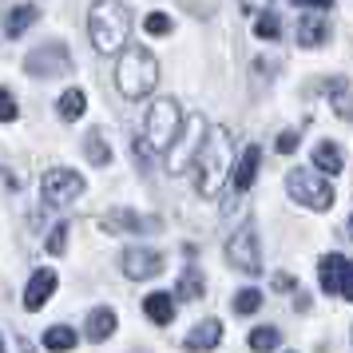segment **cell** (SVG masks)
Wrapping results in <instances>:
<instances>
[{"label": "cell", "instance_id": "1", "mask_svg": "<svg viewBox=\"0 0 353 353\" xmlns=\"http://www.w3.org/2000/svg\"><path fill=\"white\" fill-rule=\"evenodd\" d=\"M230 135L226 128H210L203 147H199V155H194V191L203 194V199H214V194L226 187V179H230Z\"/></svg>", "mask_w": 353, "mask_h": 353}, {"label": "cell", "instance_id": "2", "mask_svg": "<svg viewBox=\"0 0 353 353\" xmlns=\"http://www.w3.org/2000/svg\"><path fill=\"white\" fill-rule=\"evenodd\" d=\"M88 28H92V44L96 52L112 56V52L128 48V36H131V8L128 4H115V0H103L88 12Z\"/></svg>", "mask_w": 353, "mask_h": 353}, {"label": "cell", "instance_id": "3", "mask_svg": "<svg viewBox=\"0 0 353 353\" xmlns=\"http://www.w3.org/2000/svg\"><path fill=\"white\" fill-rule=\"evenodd\" d=\"M155 83H159V60H155L147 48H128L123 52V60H119V68H115V88H119L128 99H143V96L155 92Z\"/></svg>", "mask_w": 353, "mask_h": 353}, {"label": "cell", "instance_id": "4", "mask_svg": "<svg viewBox=\"0 0 353 353\" xmlns=\"http://www.w3.org/2000/svg\"><path fill=\"white\" fill-rule=\"evenodd\" d=\"M179 131H183V115H179V103L171 96H163L151 103V112H147V128H143V151H171V143L179 139Z\"/></svg>", "mask_w": 353, "mask_h": 353}, {"label": "cell", "instance_id": "5", "mask_svg": "<svg viewBox=\"0 0 353 353\" xmlns=\"http://www.w3.org/2000/svg\"><path fill=\"white\" fill-rule=\"evenodd\" d=\"M203 139H207V119L194 112L191 119L183 123V131H179V139L171 143V151H167V171H171V175H183V171L194 163Z\"/></svg>", "mask_w": 353, "mask_h": 353}, {"label": "cell", "instance_id": "6", "mask_svg": "<svg viewBox=\"0 0 353 353\" xmlns=\"http://www.w3.org/2000/svg\"><path fill=\"white\" fill-rule=\"evenodd\" d=\"M286 191H290V199H298V203L310 207V210H330L334 207V187H330L321 175H314V171H290Z\"/></svg>", "mask_w": 353, "mask_h": 353}, {"label": "cell", "instance_id": "7", "mask_svg": "<svg viewBox=\"0 0 353 353\" xmlns=\"http://www.w3.org/2000/svg\"><path fill=\"white\" fill-rule=\"evenodd\" d=\"M226 262L234 266V270L242 274H258L262 270V254H258V230L254 223H242L234 234H230V242H226Z\"/></svg>", "mask_w": 353, "mask_h": 353}, {"label": "cell", "instance_id": "8", "mask_svg": "<svg viewBox=\"0 0 353 353\" xmlns=\"http://www.w3.org/2000/svg\"><path fill=\"white\" fill-rule=\"evenodd\" d=\"M40 191H44V203H48V207H68V203H76L83 194V179H80V171L52 167V171H44V179H40Z\"/></svg>", "mask_w": 353, "mask_h": 353}, {"label": "cell", "instance_id": "9", "mask_svg": "<svg viewBox=\"0 0 353 353\" xmlns=\"http://www.w3.org/2000/svg\"><path fill=\"white\" fill-rule=\"evenodd\" d=\"M123 274H128L131 282H147V278H159L163 266H167V254H159V250H151V246H131V250H123Z\"/></svg>", "mask_w": 353, "mask_h": 353}, {"label": "cell", "instance_id": "10", "mask_svg": "<svg viewBox=\"0 0 353 353\" xmlns=\"http://www.w3.org/2000/svg\"><path fill=\"white\" fill-rule=\"evenodd\" d=\"M99 226L108 230V234H155L159 230V219H151V214H139V210H108Z\"/></svg>", "mask_w": 353, "mask_h": 353}, {"label": "cell", "instance_id": "11", "mask_svg": "<svg viewBox=\"0 0 353 353\" xmlns=\"http://www.w3.org/2000/svg\"><path fill=\"white\" fill-rule=\"evenodd\" d=\"M28 76H60L72 68V52L64 44H40L36 52H28Z\"/></svg>", "mask_w": 353, "mask_h": 353}, {"label": "cell", "instance_id": "12", "mask_svg": "<svg viewBox=\"0 0 353 353\" xmlns=\"http://www.w3.org/2000/svg\"><path fill=\"white\" fill-rule=\"evenodd\" d=\"M56 282H60L56 270H48V266H44V270H36L32 278H28V290H24V310H32V314H36V310L56 294Z\"/></svg>", "mask_w": 353, "mask_h": 353}, {"label": "cell", "instance_id": "13", "mask_svg": "<svg viewBox=\"0 0 353 353\" xmlns=\"http://www.w3.org/2000/svg\"><path fill=\"white\" fill-rule=\"evenodd\" d=\"M219 341H223V321L219 318H203L191 334H187V350L191 353H210Z\"/></svg>", "mask_w": 353, "mask_h": 353}, {"label": "cell", "instance_id": "14", "mask_svg": "<svg viewBox=\"0 0 353 353\" xmlns=\"http://www.w3.org/2000/svg\"><path fill=\"white\" fill-rule=\"evenodd\" d=\"M258 159H262L258 143H250V147L239 155V167L230 171V187H234V194H246V191H250V183H254V175H258Z\"/></svg>", "mask_w": 353, "mask_h": 353}, {"label": "cell", "instance_id": "15", "mask_svg": "<svg viewBox=\"0 0 353 353\" xmlns=\"http://www.w3.org/2000/svg\"><path fill=\"white\" fill-rule=\"evenodd\" d=\"M321 92H325V99L334 103V112H337V119H345V123H353V88H350V80L345 76H334V80H325L321 83Z\"/></svg>", "mask_w": 353, "mask_h": 353}, {"label": "cell", "instance_id": "16", "mask_svg": "<svg viewBox=\"0 0 353 353\" xmlns=\"http://www.w3.org/2000/svg\"><path fill=\"white\" fill-rule=\"evenodd\" d=\"M36 20H40L36 4H12V8H4V36L20 40V36L28 32V24H36Z\"/></svg>", "mask_w": 353, "mask_h": 353}, {"label": "cell", "instance_id": "17", "mask_svg": "<svg viewBox=\"0 0 353 353\" xmlns=\"http://www.w3.org/2000/svg\"><path fill=\"white\" fill-rule=\"evenodd\" d=\"M83 334H88V341H108V337L115 334V310L112 305H99V310H92L88 314V325H83Z\"/></svg>", "mask_w": 353, "mask_h": 353}, {"label": "cell", "instance_id": "18", "mask_svg": "<svg viewBox=\"0 0 353 353\" xmlns=\"http://www.w3.org/2000/svg\"><path fill=\"white\" fill-rule=\"evenodd\" d=\"M294 32H298V44H302V48H321V44L330 40V28H325V20L314 17V12H305V17L298 20V28H294Z\"/></svg>", "mask_w": 353, "mask_h": 353}, {"label": "cell", "instance_id": "19", "mask_svg": "<svg viewBox=\"0 0 353 353\" xmlns=\"http://www.w3.org/2000/svg\"><path fill=\"white\" fill-rule=\"evenodd\" d=\"M143 314L155 321V325H171V321H175V298H171V294H147Z\"/></svg>", "mask_w": 353, "mask_h": 353}, {"label": "cell", "instance_id": "20", "mask_svg": "<svg viewBox=\"0 0 353 353\" xmlns=\"http://www.w3.org/2000/svg\"><path fill=\"white\" fill-rule=\"evenodd\" d=\"M314 167H318V171H325V175H337V171L345 167V159H341V147L330 143V139H321V143L314 147Z\"/></svg>", "mask_w": 353, "mask_h": 353}, {"label": "cell", "instance_id": "21", "mask_svg": "<svg viewBox=\"0 0 353 353\" xmlns=\"http://www.w3.org/2000/svg\"><path fill=\"white\" fill-rule=\"evenodd\" d=\"M341 270H345V258L341 254H325L318 266V282L325 294H337V286H341Z\"/></svg>", "mask_w": 353, "mask_h": 353}, {"label": "cell", "instance_id": "22", "mask_svg": "<svg viewBox=\"0 0 353 353\" xmlns=\"http://www.w3.org/2000/svg\"><path fill=\"white\" fill-rule=\"evenodd\" d=\"M56 112H60V119H80V115L88 112V96H83L80 88H72V92H64V96H60Z\"/></svg>", "mask_w": 353, "mask_h": 353}, {"label": "cell", "instance_id": "23", "mask_svg": "<svg viewBox=\"0 0 353 353\" xmlns=\"http://www.w3.org/2000/svg\"><path fill=\"white\" fill-rule=\"evenodd\" d=\"M254 36L258 40H278V36H282V17H278L274 8H262L254 17Z\"/></svg>", "mask_w": 353, "mask_h": 353}, {"label": "cell", "instance_id": "24", "mask_svg": "<svg viewBox=\"0 0 353 353\" xmlns=\"http://www.w3.org/2000/svg\"><path fill=\"white\" fill-rule=\"evenodd\" d=\"M72 345H76V330L72 325H52L44 334V350H52V353H68Z\"/></svg>", "mask_w": 353, "mask_h": 353}, {"label": "cell", "instance_id": "25", "mask_svg": "<svg viewBox=\"0 0 353 353\" xmlns=\"http://www.w3.org/2000/svg\"><path fill=\"white\" fill-rule=\"evenodd\" d=\"M207 294V286H203V274L194 270V266H187L183 270V278H179V298L183 302H194V298H203Z\"/></svg>", "mask_w": 353, "mask_h": 353}, {"label": "cell", "instance_id": "26", "mask_svg": "<svg viewBox=\"0 0 353 353\" xmlns=\"http://www.w3.org/2000/svg\"><path fill=\"white\" fill-rule=\"evenodd\" d=\"M278 341H282V334H278V330H270V325H258V330H250V350H254V353H274V350H278Z\"/></svg>", "mask_w": 353, "mask_h": 353}, {"label": "cell", "instance_id": "27", "mask_svg": "<svg viewBox=\"0 0 353 353\" xmlns=\"http://www.w3.org/2000/svg\"><path fill=\"white\" fill-rule=\"evenodd\" d=\"M88 159L96 163V167H108V163H112V147H108V139H103L99 131L88 135Z\"/></svg>", "mask_w": 353, "mask_h": 353}, {"label": "cell", "instance_id": "28", "mask_svg": "<svg viewBox=\"0 0 353 353\" xmlns=\"http://www.w3.org/2000/svg\"><path fill=\"white\" fill-rule=\"evenodd\" d=\"M258 305H262V294H258V286L239 290V294H234V314H258Z\"/></svg>", "mask_w": 353, "mask_h": 353}, {"label": "cell", "instance_id": "29", "mask_svg": "<svg viewBox=\"0 0 353 353\" xmlns=\"http://www.w3.org/2000/svg\"><path fill=\"white\" fill-rule=\"evenodd\" d=\"M143 24H147V32H151V36H167L171 28H175V20L167 17V12H151Z\"/></svg>", "mask_w": 353, "mask_h": 353}, {"label": "cell", "instance_id": "30", "mask_svg": "<svg viewBox=\"0 0 353 353\" xmlns=\"http://www.w3.org/2000/svg\"><path fill=\"white\" fill-rule=\"evenodd\" d=\"M64 246H68V223H56V230L48 234V254H64Z\"/></svg>", "mask_w": 353, "mask_h": 353}, {"label": "cell", "instance_id": "31", "mask_svg": "<svg viewBox=\"0 0 353 353\" xmlns=\"http://www.w3.org/2000/svg\"><path fill=\"white\" fill-rule=\"evenodd\" d=\"M17 115H20V108H17V99H12V92L0 88V123H12Z\"/></svg>", "mask_w": 353, "mask_h": 353}, {"label": "cell", "instance_id": "32", "mask_svg": "<svg viewBox=\"0 0 353 353\" xmlns=\"http://www.w3.org/2000/svg\"><path fill=\"white\" fill-rule=\"evenodd\" d=\"M298 139H302V131H282V135H278V155H294Z\"/></svg>", "mask_w": 353, "mask_h": 353}, {"label": "cell", "instance_id": "33", "mask_svg": "<svg viewBox=\"0 0 353 353\" xmlns=\"http://www.w3.org/2000/svg\"><path fill=\"white\" fill-rule=\"evenodd\" d=\"M337 294H341L345 302H353V262H345V270H341V286H337Z\"/></svg>", "mask_w": 353, "mask_h": 353}, {"label": "cell", "instance_id": "34", "mask_svg": "<svg viewBox=\"0 0 353 353\" xmlns=\"http://www.w3.org/2000/svg\"><path fill=\"white\" fill-rule=\"evenodd\" d=\"M294 286H298V282H294L290 274H274V290H278V294H290Z\"/></svg>", "mask_w": 353, "mask_h": 353}, {"label": "cell", "instance_id": "35", "mask_svg": "<svg viewBox=\"0 0 353 353\" xmlns=\"http://www.w3.org/2000/svg\"><path fill=\"white\" fill-rule=\"evenodd\" d=\"M274 72V60H254V80H266Z\"/></svg>", "mask_w": 353, "mask_h": 353}, {"label": "cell", "instance_id": "36", "mask_svg": "<svg viewBox=\"0 0 353 353\" xmlns=\"http://www.w3.org/2000/svg\"><path fill=\"white\" fill-rule=\"evenodd\" d=\"M20 353H36V345L28 341V337H20Z\"/></svg>", "mask_w": 353, "mask_h": 353}, {"label": "cell", "instance_id": "37", "mask_svg": "<svg viewBox=\"0 0 353 353\" xmlns=\"http://www.w3.org/2000/svg\"><path fill=\"white\" fill-rule=\"evenodd\" d=\"M345 230H350V234H353V214H350V226H345Z\"/></svg>", "mask_w": 353, "mask_h": 353}, {"label": "cell", "instance_id": "38", "mask_svg": "<svg viewBox=\"0 0 353 353\" xmlns=\"http://www.w3.org/2000/svg\"><path fill=\"white\" fill-rule=\"evenodd\" d=\"M0 353H8V350H4V337H0Z\"/></svg>", "mask_w": 353, "mask_h": 353}]
</instances>
